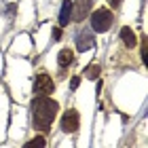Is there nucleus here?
I'll return each mask as SVG.
<instances>
[{"instance_id": "nucleus-1", "label": "nucleus", "mask_w": 148, "mask_h": 148, "mask_svg": "<svg viewBox=\"0 0 148 148\" xmlns=\"http://www.w3.org/2000/svg\"><path fill=\"white\" fill-rule=\"evenodd\" d=\"M57 110H59V106L55 99H51L49 95H36V99L32 102V123H34V129L49 131L57 116Z\"/></svg>"}, {"instance_id": "nucleus-2", "label": "nucleus", "mask_w": 148, "mask_h": 148, "mask_svg": "<svg viewBox=\"0 0 148 148\" xmlns=\"http://www.w3.org/2000/svg\"><path fill=\"white\" fill-rule=\"evenodd\" d=\"M112 21H114V15L110 13V9H97V11L91 13V28H93V32H108Z\"/></svg>"}, {"instance_id": "nucleus-3", "label": "nucleus", "mask_w": 148, "mask_h": 148, "mask_svg": "<svg viewBox=\"0 0 148 148\" xmlns=\"http://www.w3.org/2000/svg\"><path fill=\"white\" fill-rule=\"evenodd\" d=\"M34 95H51L53 89H55V83H53V78L49 74H38L34 78Z\"/></svg>"}, {"instance_id": "nucleus-4", "label": "nucleus", "mask_w": 148, "mask_h": 148, "mask_svg": "<svg viewBox=\"0 0 148 148\" xmlns=\"http://www.w3.org/2000/svg\"><path fill=\"white\" fill-rule=\"evenodd\" d=\"M78 125H80V116H78V112L76 110H66V114L62 116V129L66 133H74V131H78Z\"/></svg>"}, {"instance_id": "nucleus-5", "label": "nucleus", "mask_w": 148, "mask_h": 148, "mask_svg": "<svg viewBox=\"0 0 148 148\" xmlns=\"http://www.w3.org/2000/svg\"><path fill=\"white\" fill-rule=\"evenodd\" d=\"M93 0H76V4L72 2V19L83 21V17H87V13L91 11Z\"/></svg>"}, {"instance_id": "nucleus-6", "label": "nucleus", "mask_w": 148, "mask_h": 148, "mask_svg": "<svg viewBox=\"0 0 148 148\" xmlns=\"http://www.w3.org/2000/svg\"><path fill=\"white\" fill-rule=\"evenodd\" d=\"M72 21V0H64L62 9H59V28L68 25Z\"/></svg>"}, {"instance_id": "nucleus-7", "label": "nucleus", "mask_w": 148, "mask_h": 148, "mask_svg": "<svg viewBox=\"0 0 148 148\" xmlns=\"http://www.w3.org/2000/svg\"><path fill=\"white\" fill-rule=\"evenodd\" d=\"M93 47V36L89 34V32H83V34L76 36V49L83 53V51H89Z\"/></svg>"}, {"instance_id": "nucleus-8", "label": "nucleus", "mask_w": 148, "mask_h": 148, "mask_svg": "<svg viewBox=\"0 0 148 148\" xmlns=\"http://www.w3.org/2000/svg\"><path fill=\"white\" fill-rule=\"evenodd\" d=\"M121 40L125 42V47H129V49H136L138 38H136V32H133L131 28H123V30H121Z\"/></svg>"}, {"instance_id": "nucleus-9", "label": "nucleus", "mask_w": 148, "mask_h": 148, "mask_svg": "<svg viewBox=\"0 0 148 148\" xmlns=\"http://www.w3.org/2000/svg\"><path fill=\"white\" fill-rule=\"evenodd\" d=\"M72 59H74V53H72V49H62V51H59V57H57L59 68H68V66L72 64Z\"/></svg>"}, {"instance_id": "nucleus-10", "label": "nucleus", "mask_w": 148, "mask_h": 148, "mask_svg": "<svg viewBox=\"0 0 148 148\" xmlns=\"http://www.w3.org/2000/svg\"><path fill=\"white\" fill-rule=\"evenodd\" d=\"M99 72H102V68H99V64H91L89 68H87L85 76H87V78H97V76H99Z\"/></svg>"}, {"instance_id": "nucleus-11", "label": "nucleus", "mask_w": 148, "mask_h": 148, "mask_svg": "<svg viewBox=\"0 0 148 148\" xmlns=\"http://www.w3.org/2000/svg\"><path fill=\"white\" fill-rule=\"evenodd\" d=\"M25 146H47V140L45 138H34V140H30Z\"/></svg>"}, {"instance_id": "nucleus-12", "label": "nucleus", "mask_w": 148, "mask_h": 148, "mask_svg": "<svg viewBox=\"0 0 148 148\" xmlns=\"http://www.w3.org/2000/svg\"><path fill=\"white\" fill-rule=\"evenodd\" d=\"M78 85H80V78H78V76H72V80H70V89H78Z\"/></svg>"}, {"instance_id": "nucleus-13", "label": "nucleus", "mask_w": 148, "mask_h": 148, "mask_svg": "<svg viewBox=\"0 0 148 148\" xmlns=\"http://www.w3.org/2000/svg\"><path fill=\"white\" fill-rule=\"evenodd\" d=\"M53 38H55V40L62 38V28H55V30H53Z\"/></svg>"}, {"instance_id": "nucleus-14", "label": "nucleus", "mask_w": 148, "mask_h": 148, "mask_svg": "<svg viewBox=\"0 0 148 148\" xmlns=\"http://www.w3.org/2000/svg\"><path fill=\"white\" fill-rule=\"evenodd\" d=\"M110 4L114 6V9H116V6H121V0H110Z\"/></svg>"}]
</instances>
